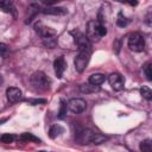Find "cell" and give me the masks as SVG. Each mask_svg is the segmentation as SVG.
I'll use <instances>...</instances> for the list:
<instances>
[{"label": "cell", "mask_w": 152, "mask_h": 152, "mask_svg": "<svg viewBox=\"0 0 152 152\" xmlns=\"http://www.w3.org/2000/svg\"><path fill=\"white\" fill-rule=\"evenodd\" d=\"M6 96H7V100L11 102V103H15V102H19L21 101L23 99V93L19 88H15V87H10L7 90H6Z\"/></svg>", "instance_id": "30bf717a"}, {"label": "cell", "mask_w": 152, "mask_h": 152, "mask_svg": "<svg viewBox=\"0 0 152 152\" xmlns=\"http://www.w3.org/2000/svg\"><path fill=\"white\" fill-rule=\"evenodd\" d=\"M31 104H38V103H45L46 101L44 99H34V100H28Z\"/></svg>", "instance_id": "d4e9b609"}, {"label": "cell", "mask_w": 152, "mask_h": 152, "mask_svg": "<svg viewBox=\"0 0 152 152\" xmlns=\"http://www.w3.org/2000/svg\"><path fill=\"white\" fill-rule=\"evenodd\" d=\"M34 28H36L37 33H38L39 36H42L44 39H45V38H51V37H53V36L56 34V30H53L52 27L45 26V25H43L42 23L36 24V25H34Z\"/></svg>", "instance_id": "9c48e42d"}, {"label": "cell", "mask_w": 152, "mask_h": 152, "mask_svg": "<svg viewBox=\"0 0 152 152\" xmlns=\"http://www.w3.org/2000/svg\"><path fill=\"white\" fill-rule=\"evenodd\" d=\"M106 81V76L103 74H93L90 77H89V83L91 84H95V86H100L102 84L103 82Z\"/></svg>", "instance_id": "5bb4252c"}, {"label": "cell", "mask_w": 152, "mask_h": 152, "mask_svg": "<svg viewBox=\"0 0 152 152\" xmlns=\"http://www.w3.org/2000/svg\"><path fill=\"white\" fill-rule=\"evenodd\" d=\"M95 137V133L91 131V129H88V128H82V129H78L75 134V140L77 144L80 145H87V144H90L93 142V139Z\"/></svg>", "instance_id": "5b68a950"}, {"label": "cell", "mask_w": 152, "mask_h": 152, "mask_svg": "<svg viewBox=\"0 0 152 152\" xmlns=\"http://www.w3.org/2000/svg\"><path fill=\"white\" fill-rule=\"evenodd\" d=\"M0 10L5 13H8V14H12V15H17V11H15V7L12 2V0H0Z\"/></svg>", "instance_id": "7c38bea8"}, {"label": "cell", "mask_w": 152, "mask_h": 152, "mask_svg": "<svg viewBox=\"0 0 152 152\" xmlns=\"http://www.w3.org/2000/svg\"><path fill=\"white\" fill-rule=\"evenodd\" d=\"M140 94H141V96H142L144 99H146L147 101H151V99H152V91H151V89H150L148 87H146V86L141 87Z\"/></svg>", "instance_id": "d6986e66"}, {"label": "cell", "mask_w": 152, "mask_h": 152, "mask_svg": "<svg viewBox=\"0 0 152 152\" xmlns=\"http://www.w3.org/2000/svg\"><path fill=\"white\" fill-rule=\"evenodd\" d=\"M19 139L20 140H23V141H33V142H39V139L38 138H36L33 134H31V133H23L20 137H19Z\"/></svg>", "instance_id": "e0dca14e"}, {"label": "cell", "mask_w": 152, "mask_h": 152, "mask_svg": "<svg viewBox=\"0 0 152 152\" xmlns=\"http://www.w3.org/2000/svg\"><path fill=\"white\" fill-rule=\"evenodd\" d=\"M65 66H66V64H65V61H64V57H63V56L58 57V58L55 61L53 68H55L56 76H57L58 78H61V77L63 76V72H64V70H65Z\"/></svg>", "instance_id": "8fae6325"}, {"label": "cell", "mask_w": 152, "mask_h": 152, "mask_svg": "<svg viewBox=\"0 0 152 152\" xmlns=\"http://www.w3.org/2000/svg\"><path fill=\"white\" fill-rule=\"evenodd\" d=\"M144 72L146 75V78L148 81H152V63L151 62H147L144 65Z\"/></svg>", "instance_id": "44dd1931"}, {"label": "cell", "mask_w": 152, "mask_h": 152, "mask_svg": "<svg viewBox=\"0 0 152 152\" xmlns=\"http://www.w3.org/2000/svg\"><path fill=\"white\" fill-rule=\"evenodd\" d=\"M90 53L91 50H78L77 56L75 57L74 64H75V69L77 72H83L84 69L87 68L89 59H90Z\"/></svg>", "instance_id": "3957f363"}, {"label": "cell", "mask_w": 152, "mask_h": 152, "mask_svg": "<svg viewBox=\"0 0 152 152\" xmlns=\"http://www.w3.org/2000/svg\"><path fill=\"white\" fill-rule=\"evenodd\" d=\"M31 83L38 90H48L50 88L51 81L43 71H36L31 75Z\"/></svg>", "instance_id": "7a4b0ae2"}, {"label": "cell", "mask_w": 152, "mask_h": 152, "mask_svg": "<svg viewBox=\"0 0 152 152\" xmlns=\"http://www.w3.org/2000/svg\"><path fill=\"white\" fill-rule=\"evenodd\" d=\"M63 127L62 126H59V125H53V126H51V128H50V131H49V135H50V138L51 139H55V138H57L61 133H63Z\"/></svg>", "instance_id": "9a60e30c"}, {"label": "cell", "mask_w": 152, "mask_h": 152, "mask_svg": "<svg viewBox=\"0 0 152 152\" xmlns=\"http://www.w3.org/2000/svg\"><path fill=\"white\" fill-rule=\"evenodd\" d=\"M126 2H128V4L132 5V6H135V5L138 4V0H126Z\"/></svg>", "instance_id": "484cf974"}, {"label": "cell", "mask_w": 152, "mask_h": 152, "mask_svg": "<svg viewBox=\"0 0 152 152\" xmlns=\"http://www.w3.org/2000/svg\"><path fill=\"white\" fill-rule=\"evenodd\" d=\"M80 89H81L82 93H94V91L99 90V86H95V84H91V83H87V84H82Z\"/></svg>", "instance_id": "2e32d148"}, {"label": "cell", "mask_w": 152, "mask_h": 152, "mask_svg": "<svg viewBox=\"0 0 152 152\" xmlns=\"http://www.w3.org/2000/svg\"><path fill=\"white\" fill-rule=\"evenodd\" d=\"M128 48L132 51L140 52L145 49V39L139 33H132L128 37Z\"/></svg>", "instance_id": "277c9868"}, {"label": "cell", "mask_w": 152, "mask_h": 152, "mask_svg": "<svg viewBox=\"0 0 152 152\" xmlns=\"http://www.w3.org/2000/svg\"><path fill=\"white\" fill-rule=\"evenodd\" d=\"M43 13L50 14V15H64V14H66V10L63 8V7H55V6H51V7L44 8V10H43Z\"/></svg>", "instance_id": "4fadbf2b"}, {"label": "cell", "mask_w": 152, "mask_h": 152, "mask_svg": "<svg viewBox=\"0 0 152 152\" xmlns=\"http://www.w3.org/2000/svg\"><path fill=\"white\" fill-rule=\"evenodd\" d=\"M15 139V137L13 134H8V133H5L0 137V142L1 144H11L13 142V140Z\"/></svg>", "instance_id": "ffe728a7"}, {"label": "cell", "mask_w": 152, "mask_h": 152, "mask_svg": "<svg viewBox=\"0 0 152 152\" xmlns=\"http://www.w3.org/2000/svg\"><path fill=\"white\" fill-rule=\"evenodd\" d=\"M107 34V30L104 25L100 21L91 20L88 23L87 26V37L90 42H99L102 37Z\"/></svg>", "instance_id": "6da1fadb"}, {"label": "cell", "mask_w": 152, "mask_h": 152, "mask_svg": "<svg viewBox=\"0 0 152 152\" xmlns=\"http://www.w3.org/2000/svg\"><path fill=\"white\" fill-rule=\"evenodd\" d=\"M66 109H68V106H66V102L61 100V106H59V112H58V118L59 119H63L66 114Z\"/></svg>", "instance_id": "7402d4cb"}, {"label": "cell", "mask_w": 152, "mask_h": 152, "mask_svg": "<svg viewBox=\"0 0 152 152\" xmlns=\"http://www.w3.org/2000/svg\"><path fill=\"white\" fill-rule=\"evenodd\" d=\"M116 24H118V26H120V27H125V26L128 25V19L125 18L122 14H119V15H118V19H116Z\"/></svg>", "instance_id": "603a6c76"}, {"label": "cell", "mask_w": 152, "mask_h": 152, "mask_svg": "<svg viewBox=\"0 0 152 152\" xmlns=\"http://www.w3.org/2000/svg\"><path fill=\"white\" fill-rule=\"evenodd\" d=\"M118 1H120V2H126V0H118Z\"/></svg>", "instance_id": "4316f807"}, {"label": "cell", "mask_w": 152, "mask_h": 152, "mask_svg": "<svg viewBox=\"0 0 152 152\" xmlns=\"http://www.w3.org/2000/svg\"><path fill=\"white\" fill-rule=\"evenodd\" d=\"M66 106H68V109L71 110L72 113H82L87 108V102L83 99L74 97L68 101Z\"/></svg>", "instance_id": "52a82bcc"}, {"label": "cell", "mask_w": 152, "mask_h": 152, "mask_svg": "<svg viewBox=\"0 0 152 152\" xmlns=\"http://www.w3.org/2000/svg\"><path fill=\"white\" fill-rule=\"evenodd\" d=\"M8 52V46L5 44V43H0V56L1 57H5Z\"/></svg>", "instance_id": "cb8c5ba5"}, {"label": "cell", "mask_w": 152, "mask_h": 152, "mask_svg": "<svg viewBox=\"0 0 152 152\" xmlns=\"http://www.w3.org/2000/svg\"><path fill=\"white\" fill-rule=\"evenodd\" d=\"M74 40L75 44L78 46V50H91V42L88 39L87 34L80 32V31H74Z\"/></svg>", "instance_id": "8992f818"}, {"label": "cell", "mask_w": 152, "mask_h": 152, "mask_svg": "<svg viewBox=\"0 0 152 152\" xmlns=\"http://www.w3.org/2000/svg\"><path fill=\"white\" fill-rule=\"evenodd\" d=\"M108 82H109L110 87H112L114 90H116V91L122 90L124 87H125V80H124V77H122L120 74H118V72L112 74V75L108 77Z\"/></svg>", "instance_id": "ba28073f"}, {"label": "cell", "mask_w": 152, "mask_h": 152, "mask_svg": "<svg viewBox=\"0 0 152 152\" xmlns=\"http://www.w3.org/2000/svg\"><path fill=\"white\" fill-rule=\"evenodd\" d=\"M139 148L142 152H151V150H152V142H151V140L150 139H146V140L141 141Z\"/></svg>", "instance_id": "ac0fdd59"}]
</instances>
